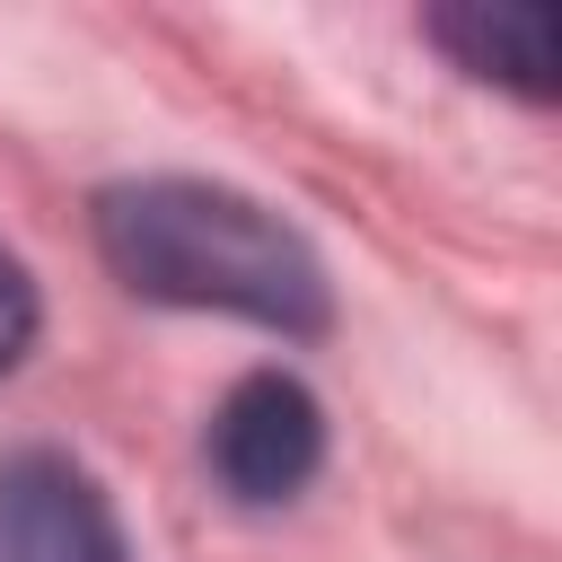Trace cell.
Returning <instances> with one entry per match:
<instances>
[{
  "mask_svg": "<svg viewBox=\"0 0 562 562\" xmlns=\"http://www.w3.org/2000/svg\"><path fill=\"white\" fill-rule=\"evenodd\" d=\"M97 255L123 272V290L167 307H220L255 316L272 334H325L334 290L325 263L281 228L263 202L202 184V176H149L97 193Z\"/></svg>",
  "mask_w": 562,
  "mask_h": 562,
  "instance_id": "1",
  "label": "cell"
},
{
  "mask_svg": "<svg viewBox=\"0 0 562 562\" xmlns=\"http://www.w3.org/2000/svg\"><path fill=\"white\" fill-rule=\"evenodd\" d=\"M202 448H211V474H220L228 501L272 509V501H299L316 483V465H325V413H316V395L299 378L255 369V378H237L220 395Z\"/></svg>",
  "mask_w": 562,
  "mask_h": 562,
  "instance_id": "2",
  "label": "cell"
},
{
  "mask_svg": "<svg viewBox=\"0 0 562 562\" xmlns=\"http://www.w3.org/2000/svg\"><path fill=\"white\" fill-rule=\"evenodd\" d=\"M0 562H132L88 465L61 448L0 457Z\"/></svg>",
  "mask_w": 562,
  "mask_h": 562,
  "instance_id": "3",
  "label": "cell"
},
{
  "mask_svg": "<svg viewBox=\"0 0 562 562\" xmlns=\"http://www.w3.org/2000/svg\"><path fill=\"white\" fill-rule=\"evenodd\" d=\"M430 35L457 53V70L501 79V88H518V97H553V9H544V0L430 9Z\"/></svg>",
  "mask_w": 562,
  "mask_h": 562,
  "instance_id": "4",
  "label": "cell"
},
{
  "mask_svg": "<svg viewBox=\"0 0 562 562\" xmlns=\"http://www.w3.org/2000/svg\"><path fill=\"white\" fill-rule=\"evenodd\" d=\"M35 351V281L18 255H0V378Z\"/></svg>",
  "mask_w": 562,
  "mask_h": 562,
  "instance_id": "5",
  "label": "cell"
}]
</instances>
